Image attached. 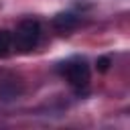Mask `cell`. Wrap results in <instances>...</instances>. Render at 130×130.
<instances>
[{
	"label": "cell",
	"instance_id": "2",
	"mask_svg": "<svg viewBox=\"0 0 130 130\" xmlns=\"http://www.w3.org/2000/svg\"><path fill=\"white\" fill-rule=\"evenodd\" d=\"M59 71H61V75L69 81V85L75 87L77 91L85 89L87 83H89V77H91L89 65H87L85 59H69V61L61 63Z\"/></svg>",
	"mask_w": 130,
	"mask_h": 130
},
{
	"label": "cell",
	"instance_id": "1",
	"mask_svg": "<svg viewBox=\"0 0 130 130\" xmlns=\"http://www.w3.org/2000/svg\"><path fill=\"white\" fill-rule=\"evenodd\" d=\"M41 41V24L37 18H24L18 22L16 30L12 32V49L26 55L30 53Z\"/></svg>",
	"mask_w": 130,
	"mask_h": 130
},
{
	"label": "cell",
	"instance_id": "6",
	"mask_svg": "<svg viewBox=\"0 0 130 130\" xmlns=\"http://www.w3.org/2000/svg\"><path fill=\"white\" fill-rule=\"evenodd\" d=\"M108 67H110V59H108V57L98 59V69H100V71H108Z\"/></svg>",
	"mask_w": 130,
	"mask_h": 130
},
{
	"label": "cell",
	"instance_id": "5",
	"mask_svg": "<svg viewBox=\"0 0 130 130\" xmlns=\"http://www.w3.org/2000/svg\"><path fill=\"white\" fill-rule=\"evenodd\" d=\"M10 53H12V32L0 30V59L8 57Z\"/></svg>",
	"mask_w": 130,
	"mask_h": 130
},
{
	"label": "cell",
	"instance_id": "3",
	"mask_svg": "<svg viewBox=\"0 0 130 130\" xmlns=\"http://www.w3.org/2000/svg\"><path fill=\"white\" fill-rule=\"evenodd\" d=\"M77 24H79V16H75V14H71V12H61V14H57V16L53 18V26H55L59 32H69V30H73Z\"/></svg>",
	"mask_w": 130,
	"mask_h": 130
},
{
	"label": "cell",
	"instance_id": "4",
	"mask_svg": "<svg viewBox=\"0 0 130 130\" xmlns=\"http://www.w3.org/2000/svg\"><path fill=\"white\" fill-rule=\"evenodd\" d=\"M22 87L16 79H2L0 81V100H14L16 95H20Z\"/></svg>",
	"mask_w": 130,
	"mask_h": 130
}]
</instances>
